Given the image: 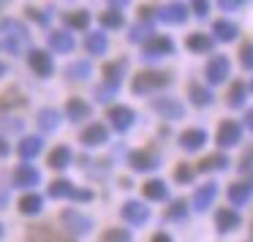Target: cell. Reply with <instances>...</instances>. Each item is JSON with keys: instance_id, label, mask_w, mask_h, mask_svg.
I'll return each mask as SVG.
<instances>
[{"instance_id": "16", "label": "cell", "mask_w": 253, "mask_h": 242, "mask_svg": "<svg viewBox=\"0 0 253 242\" xmlns=\"http://www.w3.org/2000/svg\"><path fill=\"white\" fill-rule=\"evenodd\" d=\"M106 136H109V133H106V128L101 125V122H93V125H87V128L82 131V142L90 144V147H95V144H104Z\"/></svg>"}, {"instance_id": "29", "label": "cell", "mask_w": 253, "mask_h": 242, "mask_svg": "<svg viewBox=\"0 0 253 242\" xmlns=\"http://www.w3.org/2000/svg\"><path fill=\"white\" fill-rule=\"evenodd\" d=\"M57 122H60V115H57L55 109H41L39 112V125L44 128V131H55Z\"/></svg>"}, {"instance_id": "25", "label": "cell", "mask_w": 253, "mask_h": 242, "mask_svg": "<svg viewBox=\"0 0 253 242\" xmlns=\"http://www.w3.org/2000/svg\"><path fill=\"white\" fill-rule=\"evenodd\" d=\"M188 95H191V101H193L196 106H207L210 101H212L210 90H204L202 84H196V82H193V84H188Z\"/></svg>"}, {"instance_id": "11", "label": "cell", "mask_w": 253, "mask_h": 242, "mask_svg": "<svg viewBox=\"0 0 253 242\" xmlns=\"http://www.w3.org/2000/svg\"><path fill=\"white\" fill-rule=\"evenodd\" d=\"M109 122L117 128V131H128L133 122V112L126 109V106H112L109 109Z\"/></svg>"}, {"instance_id": "20", "label": "cell", "mask_w": 253, "mask_h": 242, "mask_svg": "<svg viewBox=\"0 0 253 242\" xmlns=\"http://www.w3.org/2000/svg\"><path fill=\"white\" fill-rule=\"evenodd\" d=\"M123 74H126V60H117V63H109V66H104V79L112 84V87H117V84H120Z\"/></svg>"}, {"instance_id": "35", "label": "cell", "mask_w": 253, "mask_h": 242, "mask_svg": "<svg viewBox=\"0 0 253 242\" xmlns=\"http://www.w3.org/2000/svg\"><path fill=\"white\" fill-rule=\"evenodd\" d=\"M66 22L71 25V28L84 30L90 25V17H87V11H74V14H68V17H66Z\"/></svg>"}, {"instance_id": "36", "label": "cell", "mask_w": 253, "mask_h": 242, "mask_svg": "<svg viewBox=\"0 0 253 242\" xmlns=\"http://www.w3.org/2000/svg\"><path fill=\"white\" fill-rule=\"evenodd\" d=\"M90 77V63H74L68 68V79H84Z\"/></svg>"}, {"instance_id": "47", "label": "cell", "mask_w": 253, "mask_h": 242, "mask_svg": "<svg viewBox=\"0 0 253 242\" xmlns=\"http://www.w3.org/2000/svg\"><path fill=\"white\" fill-rule=\"evenodd\" d=\"M126 3H128V0H109V6H115V8H123Z\"/></svg>"}, {"instance_id": "42", "label": "cell", "mask_w": 253, "mask_h": 242, "mask_svg": "<svg viewBox=\"0 0 253 242\" xmlns=\"http://www.w3.org/2000/svg\"><path fill=\"white\" fill-rule=\"evenodd\" d=\"M191 6H193V14H196V17H207L210 0H191Z\"/></svg>"}, {"instance_id": "2", "label": "cell", "mask_w": 253, "mask_h": 242, "mask_svg": "<svg viewBox=\"0 0 253 242\" xmlns=\"http://www.w3.org/2000/svg\"><path fill=\"white\" fill-rule=\"evenodd\" d=\"M3 33H6V49H11V52H19L28 44V30L19 22H14V19L3 22Z\"/></svg>"}, {"instance_id": "28", "label": "cell", "mask_w": 253, "mask_h": 242, "mask_svg": "<svg viewBox=\"0 0 253 242\" xmlns=\"http://www.w3.org/2000/svg\"><path fill=\"white\" fill-rule=\"evenodd\" d=\"M68 161H71V150H68V147L52 150V155H49V166H52V169H66Z\"/></svg>"}, {"instance_id": "40", "label": "cell", "mask_w": 253, "mask_h": 242, "mask_svg": "<svg viewBox=\"0 0 253 242\" xmlns=\"http://www.w3.org/2000/svg\"><path fill=\"white\" fill-rule=\"evenodd\" d=\"M240 63L242 68H253V44H245L240 49Z\"/></svg>"}, {"instance_id": "12", "label": "cell", "mask_w": 253, "mask_h": 242, "mask_svg": "<svg viewBox=\"0 0 253 242\" xmlns=\"http://www.w3.org/2000/svg\"><path fill=\"white\" fill-rule=\"evenodd\" d=\"M251 193H253V177L245 182H234V185L229 188V202L240 207V204H245L248 199H251Z\"/></svg>"}, {"instance_id": "48", "label": "cell", "mask_w": 253, "mask_h": 242, "mask_svg": "<svg viewBox=\"0 0 253 242\" xmlns=\"http://www.w3.org/2000/svg\"><path fill=\"white\" fill-rule=\"evenodd\" d=\"M3 71H6V68H3V66H0V74H3Z\"/></svg>"}, {"instance_id": "50", "label": "cell", "mask_w": 253, "mask_h": 242, "mask_svg": "<svg viewBox=\"0 0 253 242\" xmlns=\"http://www.w3.org/2000/svg\"><path fill=\"white\" fill-rule=\"evenodd\" d=\"M251 90H253V82H251Z\"/></svg>"}, {"instance_id": "31", "label": "cell", "mask_w": 253, "mask_h": 242, "mask_svg": "<svg viewBox=\"0 0 253 242\" xmlns=\"http://www.w3.org/2000/svg\"><path fill=\"white\" fill-rule=\"evenodd\" d=\"M84 44H87V52H90V55H104V52H106V39H104V33H90Z\"/></svg>"}, {"instance_id": "8", "label": "cell", "mask_w": 253, "mask_h": 242, "mask_svg": "<svg viewBox=\"0 0 253 242\" xmlns=\"http://www.w3.org/2000/svg\"><path fill=\"white\" fill-rule=\"evenodd\" d=\"M153 109L158 112V115L169 117V120H180V117L185 115L182 104H180V101H174V98H155L153 101Z\"/></svg>"}, {"instance_id": "44", "label": "cell", "mask_w": 253, "mask_h": 242, "mask_svg": "<svg viewBox=\"0 0 253 242\" xmlns=\"http://www.w3.org/2000/svg\"><path fill=\"white\" fill-rule=\"evenodd\" d=\"M28 14H30V19H36L39 25H46V17H41V14L36 11V8H28Z\"/></svg>"}, {"instance_id": "46", "label": "cell", "mask_w": 253, "mask_h": 242, "mask_svg": "<svg viewBox=\"0 0 253 242\" xmlns=\"http://www.w3.org/2000/svg\"><path fill=\"white\" fill-rule=\"evenodd\" d=\"M6 155H8V144L0 139V158H6Z\"/></svg>"}, {"instance_id": "39", "label": "cell", "mask_w": 253, "mask_h": 242, "mask_svg": "<svg viewBox=\"0 0 253 242\" xmlns=\"http://www.w3.org/2000/svg\"><path fill=\"white\" fill-rule=\"evenodd\" d=\"M185 207H188L185 202H174L169 209H166V218H169V220H180L182 215H185Z\"/></svg>"}, {"instance_id": "3", "label": "cell", "mask_w": 253, "mask_h": 242, "mask_svg": "<svg viewBox=\"0 0 253 242\" xmlns=\"http://www.w3.org/2000/svg\"><path fill=\"white\" fill-rule=\"evenodd\" d=\"M49 196H52V199L68 196V199H79V202H90V199H93V193H90V191H77L71 182L57 180V182H52V185H49Z\"/></svg>"}, {"instance_id": "24", "label": "cell", "mask_w": 253, "mask_h": 242, "mask_svg": "<svg viewBox=\"0 0 253 242\" xmlns=\"http://www.w3.org/2000/svg\"><path fill=\"white\" fill-rule=\"evenodd\" d=\"M49 46L55 52H71L74 49V39L68 33H52L49 36Z\"/></svg>"}, {"instance_id": "9", "label": "cell", "mask_w": 253, "mask_h": 242, "mask_svg": "<svg viewBox=\"0 0 253 242\" xmlns=\"http://www.w3.org/2000/svg\"><path fill=\"white\" fill-rule=\"evenodd\" d=\"M63 223H66L68 231H74V234H84V231H90L93 220L84 218L82 212H77V209H66V212H63Z\"/></svg>"}, {"instance_id": "10", "label": "cell", "mask_w": 253, "mask_h": 242, "mask_svg": "<svg viewBox=\"0 0 253 242\" xmlns=\"http://www.w3.org/2000/svg\"><path fill=\"white\" fill-rule=\"evenodd\" d=\"M215 193H218V185H215V182H207V185H202L196 193H193V209H196V212H204V209L212 204Z\"/></svg>"}, {"instance_id": "17", "label": "cell", "mask_w": 253, "mask_h": 242, "mask_svg": "<svg viewBox=\"0 0 253 242\" xmlns=\"http://www.w3.org/2000/svg\"><path fill=\"white\" fill-rule=\"evenodd\" d=\"M30 68L39 77H49L52 74V57L46 52H30Z\"/></svg>"}, {"instance_id": "38", "label": "cell", "mask_w": 253, "mask_h": 242, "mask_svg": "<svg viewBox=\"0 0 253 242\" xmlns=\"http://www.w3.org/2000/svg\"><path fill=\"white\" fill-rule=\"evenodd\" d=\"M147 36H153L150 33V25H136V28H131V36H128V39H131L133 44H139V41H144Z\"/></svg>"}, {"instance_id": "22", "label": "cell", "mask_w": 253, "mask_h": 242, "mask_svg": "<svg viewBox=\"0 0 253 242\" xmlns=\"http://www.w3.org/2000/svg\"><path fill=\"white\" fill-rule=\"evenodd\" d=\"M144 196L147 199H153V202H164L166 199V193H169V188L164 185V182L161 180H150V182H144Z\"/></svg>"}, {"instance_id": "7", "label": "cell", "mask_w": 253, "mask_h": 242, "mask_svg": "<svg viewBox=\"0 0 253 242\" xmlns=\"http://www.w3.org/2000/svg\"><path fill=\"white\" fill-rule=\"evenodd\" d=\"M120 212H123V218H126L128 223H133V226H142L144 220L150 218V209L144 207L142 202H126Z\"/></svg>"}, {"instance_id": "15", "label": "cell", "mask_w": 253, "mask_h": 242, "mask_svg": "<svg viewBox=\"0 0 253 242\" xmlns=\"http://www.w3.org/2000/svg\"><path fill=\"white\" fill-rule=\"evenodd\" d=\"M14 182H17L19 188H33L36 182H39V171H36L33 166L22 163V166H17V171H14Z\"/></svg>"}, {"instance_id": "43", "label": "cell", "mask_w": 253, "mask_h": 242, "mask_svg": "<svg viewBox=\"0 0 253 242\" xmlns=\"http://www.w3.org/2000/svg\"><path fill=\"white\" fill-rule=\"evenodd\" d=\"M245 0H218V6L223 8V11H234V8H240Z\"/></svg>"}, {"instance_id": "5", "label": "cell", "mask_w": 253, "mask_h": 242, "mask_svg": "<svg viewBox=\"0 0 253 242\" xmlns=\"http://www.w3.org/2000/svg\"><path fill=\"white\" fill-rule=\"evenodd\" d=\"M174 44H171L169 36H150L147 44H144V55L147 57H161V55H171Z\"/></svg>"}, {"instance_id": "41", "label": "cell", "mask_w": 253, "mask_h": 242, "mask_svg": "<svg viewBox=\"0 0 253 242\" xmlns=\"http://www.w3.org/2000/svg\"><path fill=\"white\" fill-rule=\"evenodd\" d=\"M174 177H177V182H191L193 180V169L188 163H180L177 171H174Z\"/></svg>"}, {"instance_id": "37", "label": "cell", "mask_w": 253, "mask_h": 242, "mask_svg": "<svg viewBox=\"0 0 253 242\" xmlns=\"http://www.w3.org/2000/svg\"><path fill=\"white\" fill-rule=\"evenodd\" d=\"M101 240H106V242H128L131 234H128V231H120V229H112V231H104Z\"/></svg>"}, {"instance_id": "19", "label": "cell", "mask_w": 253, "mask_h": 242, "mask_svg": "<svg viewBox=\"0 0 253 242\" xmlns=\"http://www.w3.org/2000/svg\"><path fill=\"white\" fill-rule=\"evenodd\" d=\"M155 163H158V158H155L153 153H147V150H139V153L131 155V166L136 171H147V169H155Z\"/></svg>"}, {"instance_id": "34", "label": "cell", "mask_w": 253, "mask_h": 242, "mask_svg": "<svg viewBox=\"0 0 253 242\" xmlns=\"http://www.w3.org/2000/svg\"><path fill=\"white\" fill-rule=\"evenodd\" d=\"M242 101H245V84L242 82H234V87L229 90V106H242Z\"/></svg>"}, {"instance_id": "45", "label": "cell", "mask_w": 253, "mask_h": 242, "mask_svg": "<svg viewBox=\"0 0 253 242\" xmlns=\"http://www.w3.org/2000/svg\"><path fill=\"white\" fill-rule=\"evenodd\" d=\"M245 125L253 131V109H248V115H245Z\"/></svg>"}, {"instance_id": "49", "label": "cell", "mask_w": 253, "mask_h": 242, "mask_svg": "<svg viewBox=\"0 0 253 242\" xmlns=\"http://www.w3.org/2000/svg\"><path fill=\"white\" fill-rule=\"evenodd\" d=\"M0 234H3V226H0Z\"/></svg>"}, {"instance_id": "33", "label": "cell", "mask_w": 253, "mask_h": 242, "mask_svg": "<svg viewBox=\"0 0 253 242\" xmlns=\"http://www.w3.org/2000/svg\"><path fill=\"white\" fill-rule=\"evenodd\" d=\"M101 25H104V28H123V14L120 11H115V8H112V11H104L101 14Z\"/></svg>"}, {"instance_id": "4", "label": "cell", "mask_w": 253, "mask_h": 242, "mask_svg": "<svg viewBox=\"0 0 253 242\" xmlns=\"http://www.w3.org/2000/svg\"><path fill=\"white\" fill-rule=\"evenodd\" d=\"M242 139V125L234 120H223L218 128V144L220 147H234V144H240Z\"/></svg>"}, {"instance_id": "18", "label": "cell", "mask_w": 253, "mask_h": 242, "mask_svg": "<svg viewBox=\"0 0 253 242\" xmlns=\"http://www.w3.org/2000/svg\"><path fill=\"white\" fill-rule=\"evenodd\" d=\"M204 142H207V133L199 131V128H191V131H185L180 136V147L182 150H199Z\"/></svg>"}, {"instance_id": "26", "label": "cell", "mask_w": 253, "mask_h": 242, "mask_svg": "<svg viewBox=\"0 0 253 242\" xmlns=\"http://www.w3.org/2000/svg\"><path fill=\"white\" fill-rule=\"evenodd\" d=\"M39 153H41V139L39 136L22 139V144H19V155H22V158H36Z\"/></svg>"}, {"instance_id": "32", "label": "cell", "mask_w": 253, "mask_h": 242, "mask_svg": "<svg viewBox=\"0 0 253 242\" xmlns=\"http://www.w3.org/2000/svg\"><path fill=\"white\" fill-rule=\"evenodd\" d=\"M19 209H22L25 215H36V212H41V196H36V193L25 196L22 202H19Z\"/></svg>"}, {"instance_id": "21", "label": "cell", "mask_w": 253, "mask_h": 242, "mask_svg": "<svg viewBox=\"0 0 253 242\" xmlns=\"http://www.w3.org/2000/svg\"><path fill=\"white\" fill-rule=\"evenodd\" d=\"M212 33H215V39L223 41V44H226V41H234L237 39V28L231 22H226V19H218V22L212 25Z\"/></svg>"}, {"instance_id": "6", "label": "cell", "mask_w": 253, "mask_h": 242, "mask_svg": "<svg viewBox=\"0 0 253 242\" xmlns=\"http://www.w3.org/2000/svg\"><path fill=\"white\" fill-rule=\"evenodd\" d=\"M204 71H207V82L210 84H220L226 77H229V60H226L223 55H215L212 60L207 63Z\"/></svg>"}, {"instance_id": "14", "label": "cell", "mask_w": 253, "mask_h": 242, "mask_svg": "<svg viewBox=\"0 0 253 242\" xmlns=\"http://www.w3.org/2000/svg\"><path fill=\"white\" fill-rule=\"evenodd\" d=\"M188 17V8L182 3H169V6L161 8V19L164 22H171V25H182Z\"/></svg>"}, {"instance_id": "30", "label": "cell", "mask_w": 253, "mask_h": 242, "mask_svg": "<svg viewBox=\"0 0 253 242\" xmlns=\"http://www.w3.org/2000/svg\"><path fill=\"white\" fill-rule=\"evenodd\" d=\"M212 169H229V158L226 155H210L199 163V171H212Z\"/></svg>"}, {"instance_id": "13", "label": "cell", "mask_w": 253, "mask_h": 242, "mask_svg": "<svg viewBox=\"0 0 253 242\" xmlns=\"http://www.w3.org/2000/svg\"><path fill=\"white\" fill-rule=\"evenodd\" d=\"M215 223H218L220 234H226V231H234L237 226H240V215H237L234 209H218V212H215Z\"/></svg>"}, {"instance_id": "27", "label": "cell", "mask_w": 253, "mask_h": 242, "mask_svg": "<svg viewBox=\"0 0 253 242\" xmlns=\"http://www.w3.org/2000/svg\"><path fill=\"white\" fill-rule=\"evenodd\" d=\"M68 117L71 120H84V117H90V106L84 104V101H79V98H71L68 101Z\"/></svg>"}, {"instance_id": "1", "label": "cell", "mask_w": 253, "mask_h": 242, "mask_svg": "<svg viewBox=\"0 0 253 242\" xmlns=\"http://www.w3.org/2000/svg\"><path fill=\"white\" fill-rule=\"evenodd\" d=\"M171 79L169 74H158V71H144L133 79V93H150L155 87H166Z\"/></svg>"}, {"instance_id": "23", "label": "cell", "mask_w": 253, "mask_h": 242, "mask_svg": "<svg viewBox=\"0 0 253 242\" xmlns=\"http://www.w3.org/2000/svg\"><path fill=\"white\" fill-rule=\"evenodd\" d=\"M185 46H188V49H193V52H210V49H212V39L204 36V33H193V36H188Z\"/></svg>"}]
</instances>
